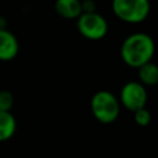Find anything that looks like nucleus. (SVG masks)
<instances>
[{
    "instance_id": "obj_9",
    "label": "nucleus",
    "mask_w": 158,
    "mask_h": 158,
    "mask_svg": "<svg viewBox=\"0 0 158 158\" xmlns=\"http://www.w3.org/2000/svg\"><path fill=\"white\" fill-rule=\"evenodd\" d=\"M16 118L11 112L0 111V142L10 139L16 132Z\"/></svg>"
},
{
    "instance_id": "obj_12",
    "label": "nucleus",
    "mask_w": 158,
    "mask_h": 158,
    "mask_svg": "<svg viewBox=\"0 0 158 158\" xmlns=\"http://www.w3.org/2000/svg\"><path fill=\"white\" fill-rule=\"evenodd\" d=\"M96 5L94 2V0H84L81 1V14L85 12H95Z\"/></svg>"
},
{
    "instance_id": "obj_4",
    "label": "nucleus",
    "mask_w": 158,
    "mask_h": 158,
    "mask_svg": "<svg viewBox=\"0 0 158 158\" xmlns=\"http://www.w3.org/2000/svg\"><path fill=\"white\" fill-rule=\"evenodd\" d=\"M77 28L79 33L90 41H99L107 33L109 25L106 19L99 12H85L77 19Z\"/></svg>"
},
{
    "instance_id": "obj_3",
    "label": "nucleus",
    "mask_w": 158,
    "mask_h": 158,
    "mask_svg": "<svg viewBox=\"0 0 158 158\" xmlns=\"http://www.w3.org/2000/svg\"><path fill=\"white\" fill-rule=\"evenodd\" d=\"M111 6L114 14L127 23L143 22L151 10L148 0H112Z\"/></svg>"
},
{
    "instance_id": "obj_8",
    "label": "nucleus",
    "mask_w": 158,
    "mask_h": 158,
    "mask_svg": "<svg viewBox=\"0 0 158 158\" xmlns=\"http://www.w3.org/2000/svg\"><path fill=\"white\" fill-rule=\"evenodd\" d=\"M138 81L143 86H154L158 84V65L148 62L137 69Z\"/></svg>"
},
{
    "instance_id": "obj_10",
    "label": "nucleus",
    "mask_w": 158,
    "mask_h": 158,
    "mask_svg": "<svg viewBox=\"0 0 158 158\" xmlns=\"http://www.w3.org/2000/svg\"><path fill=\"white\" fill-rule=\"evenodd\" d=\"M14 102H15V99H14V95L11 91L0 90V111L11 112Z\"/></svg>"
},
{
    "instance_id": "obj_2",
    "label": "nucleus",
    "mask_w": 158,
    "mask_h": 158,
    "mask_svg": "<svg viewBox=\"0 0 158 158\" xmlns=\"http://www.w3.org/2000/svg\"><path fill=\"white\" fill-rule=\"evenodd\" d=\"M90 110L99 122L112 123L120 115V101L111 91L99 90L91 96Z\"/></svg>"
},
{
    "instance_id": "obj_13",
    "label": "nucleus",
    "mask_w": 158,
    "mask_h": 158,
    "mask_svg": "<svg viewBox=\"0 0 158 158\" xmlns=\"http://www.w3.org/2000/svg\"><path fill=\"white\" fill-rule=\"evenodd\" d=\"M4 28H6V19L0 16V30H4Z\"/></svg>"
},
{
    "instance_id": "obj_5",
    "label": "nucleus",
    "mask_w": 158,
    "mask_h": 158,
    "mask_svg": "<svg viewBox=\"0 0 158 158\" xmlns=\"http://www.w3.org/2000/svg\"><path fill=\"white\" fill-rule=\"evenodd\" d=\"M147 90L139 81H127L123 84L120 91V105L127 109L131 112H135L139 109L146 107L147 104Z\"/></svg>"
},
{
    "instance_id": "obj_6",
    "label": "nucleus",
    "mask_w": 158,
    "mask_h": 158,
    "mask_svg": "<svg viewBox=\"0 0 158 158\" xmlns=\"http://www.w3.org/2000/svg\"><path fill=\"white\" fill-rule=\"evenodd\" d=\"M19 49L20 44L16 36L7 28L0 30V60H12L17 56Z\"/></svg>"
},
{
    "instance_id": "obj_7",
    "label": "nucleus",
    "mask_w": 158,
    "mask_h": 158,
    "mask_svg": "<svg viewBox=\"0 0 158 158\" xmlns=\"http://www.w3.org/2000/svg\"><path fill=\"white\" fill-rule=\"evenodd\" d=\"M56 12L68 20L78 19L81 15V1L80 0H56Z\"/></svg>"
},
{
    "instance_id": "obj_1",
    "label": "nucleus",
    "mask_w": 158,
    "mask_h": 158,
    "mask_svg": "<svg viewBox=\"0 0 158 158\" xmlns=\"http://www.w3.org/2000/svg\"><path fill=\"white\" fill-rule=\"evenodd\" d=\"M154 52L156 44L153 38L143 32H136L127 36L120 48V56L123 63L136 69L152 62Z\"/></svg>"
},
{
    "instance_id": "obj_11",
    "label": "nucleus",
    "mask_w": 158,
    "mask_h": 158,
    "mask_svg": "<svg viewBox=\"0 0 158 158\" xmlns=\"http://www.w3.org/2000/svg\"><path fill=\"white\" fill-rule=\"evenodd\" d=\"M133 118H135V122L141 126V127H146L151 123L152 121V115L149 112V110H147L146 107L143 109H139L137 111L133 112Z\"/></svg>"
}]
</instances>
